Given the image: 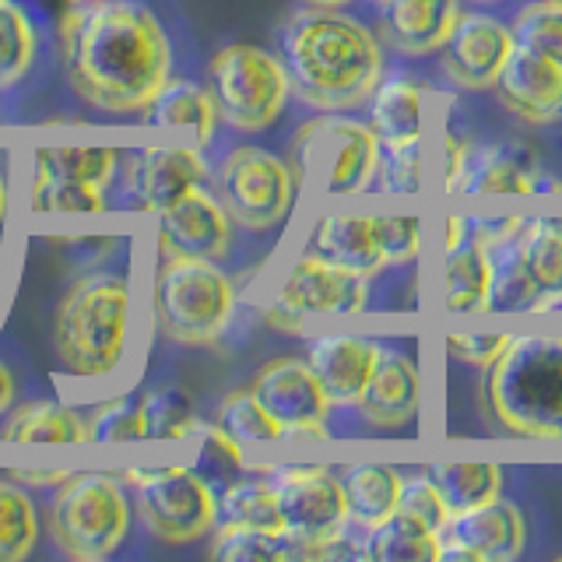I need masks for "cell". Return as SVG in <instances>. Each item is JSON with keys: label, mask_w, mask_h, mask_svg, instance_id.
<instances>
[{"label": "cell", "mask_w": 562, "mask_h": 562, "mask_svg": "<svg viewBox=\"0 0 562 562\" xmlns=\"http://www.w3.org/2000/svg\"><path fill=\"white\" fill-rule=\"evenodd\" d=\"M40 544V506L11 474H0V562H22Z\"/></svg>", "instance_id": "d6a6232c"}, {"label": "cell", "mask_w": 562, "mask_h": 562, "mask_svg": "<svg viewBox=\"0 0 562 562\" xmlns=\"http://www.w3.org/2000/svg\"><path fill=\"white\" fill-rule=\"evenodd\" d=\"M471 148H474V140L468 134L447 131L443 140H439V190H443V198H453L457 183H461V172L468 166Z\"/></svg>", "instance_id": "c3c4849f"}, {"label": "cell", "mask_w": 562, "mask_h": 562, "mask_svg": "<svg viewBox=\"0 0 562 562\" xmlns=\"http://www.w3.org/2000/svg\"><path fill=\"white\" fill-rule=\"evenodd\" d=\"M120 479L134 488L140 520L162 544H193L215 531L218 492L198 468H127Z\"/></svg>", "instance_id": "30bf717a"}, {"label": "cell", "mask_w": 562, "mask_h": 562, "mask_svg": "<svg viewBox=\"0 0 562 562\" xmlns=\"http://www.w3.org/2000/svg\"><path fill=\"white\" fill-rule=\"evenodd\" d=\"M492 92L506 113L531 123V127H549V123L562 120V64L514 46Z\"/></svg>", "instance_id": "44dd1931"}, {"label": "cell", "mask_w": 562, "mask_h": 562, "mask_svg": "<svg viewBox=\"0 0 562 562\" xmlns=\"http://www.w3.org/2000/svg\"><path fill=\"white\" fill-rule=\"evenodd\" d=\"M356 412L369 429L394 432L412 426L422 412V369L408 351L386 345L380 348L376 369L366 383Z\"/></svg>", "instance_id": "7402d4cb"}, {"label": "cell", "mask_w": 562, "mask_h": 562, "mask_svg": "<svg viewBox=\"0 0 562 562\" xmlns=\"http://www.w3.org/2000/svg\"><path fill=\"white\" fill-rule=\"evenodd\" d=\"M310 250L366 278H376L386 268L376 239V222L373 215H359V211H330V215L316 218L310 233Z\"/></svg>", "instance_id": "d4e9b609"}, {"label": "cell", "mask_w": 562, "mask_h": 562, "mask_svg": "<svg viewBox=\"0 0 562 562\" xmlns=\"http://www.w3.org/2000/svg\"><path fill=\"white\" fill-rule=\"evenodd\" d=\"M559 4H562V0H559Z\"/></svg>", "instance_id": "6f0895ef"}, {"label": "cell", "mask_w": 562, "mask_h": 562, "mask_svg": "<svg viewBox=\"0 0 562 562\" xmlns=\"http://www.w3.org/2000/svg\"><path fill=\"white\" fill-rule=\"evenodd\" d=\"M4 215H8V176L0 172V225H4Z\"/></svg>", "instance_id": "f5cc1de1"}, {"label": "cell", "mask_w": 562, "mask_h": 562, "mask_svg": "<svg viewBox=\"0 0 562 562\" xmlns=\"http://www.w3.org/2000/svg\"><path fill=\"white\" fill-rule=\"evenodd\" d=\"M134 520V499L113 471H70L53 488L46 509L53 544L78 562H102L123 549Z\"/></svg>", "instance_id": "8992f818"}, {"label": "cell", "mask_w": 562, "mask_h": 562, "mask_svg": "<svg viewBox=\"0 0 562 562\" xmlns=\"http://www.w3.org/2000/svg\"><path fill=\"white\" fill-rule=\"evenodd\" d=\"M461 0H380V35L401 57H429L450 40Z\"/></svg>", "instance_id": "cb8c5ba5"}, {"label": "cell", "mask_w": 562, "mask_h": 562, "mask_svg": "<svg viewBox=\"0 0 562 562\" xmlns=\"http://www.w3.org/2000/svg\"><path fill=\"white\" fill-rule=\"evenodd\" d=\"M380 166V137L366 120L321 113L292 137V169L299 190L316 198H359L373 190Z\"/></svg>", "instance_id": "52a82bcc"}, {"label": "cell", "mask_w": 562, "mask_h": 562, "mask_svg": "<svg viewBox=\"0 0 562 562\" xmlns=\"http://www.w3.org/2000/svg\"><path fill=\"white\" fill-rule=\"evenodd\" d=\"M140 415H145V439H193L201 429L198 404L183 386H155L140 394Z\"/></svg>", "instance_id": "d590c367"}, {"label": "cell", "mask_w": 562, "mask_h": 562, "mask_svg": "<svg viewBox=\"0 0 562 562\" xmlns=\"http://www.w3.org/2000/svg\"><path fill=\"white\" fill-rule=\"evenodd\" d=\"M524 211L499 218L474 215V233H479L488 260V299L485 316H503V321H527L541 313V299L535 289L531 268L524 257Z\"/></svg>", "instance_id": "4fadbf2b"}, {"label": "cell", "mask_w": 562, "mask_h": 562, "mask_svg": "<svg viewBox=\"0 0 562 562\" xmlns=\"http://www.w3.org/2000/svg\"><path fill=\"white\" fill-rule=\"evenodd\" d=\"M75 4H88V0H75Z\"/></svg>", "instance_id": "9f6ffc18"}, {"label": "cell", "mask_w": 562, "mask_h": 562, "mask_svg": "<svg viewBox=\"0 0 562 562\" xmlns=\"http://www.w3.org/2000/svg\"><path fill=\"white\" fill-rule=\"evenodd\" d=\"M373 187L386 198H418L426 190V140L412 145H380Z\"/></svg>", "instance_id": "60d3db41"}, {"label": "cell", "mask_w": 562, "mask_h": 562, "mask_svg": "<svg viewBox=\"0 0 562 562\" xmlns=\"http://www.w3.org/2000/svg\"><path fill=\"white\" fill-rule=\"evenodd\" d=\"M211 190L246 233H271L285 225L299 198V180L289 158L257 145H236L211 169Z\"/></svg>", "instance_id": "9c48e42d"}, {"label": "cell", "mask_w": 562, "mask_h": 562, "mask_svg": "<svg viewBox=\"0 0 562 562\" xmlns=\"http://www.w3.org/2000/svg\"><path fill=\"white\" fill-rule=\"evenodd\" d=\"M541 222L549 225L555 236H562V211H541Z\"/></svg>", "instance_id": "816d5d0a"}, {"label": "cell", "mask_w": 562, "mask_h": 562, "mask_svg": "<svg viewBox=\"0 0 562 562\" xmlns=\"http://www.w3.org/2000/svg\"><path fill=\"white\" fill-rule=\"evenodd\" d=\"M233 218L207 183L183 190L172 204L155 211V254L225 260L233 250Z\"/></svg>", "instance_id": "e0dca14e"}, {"label": "cell", "mask_w": 562, "mask_h": 562, "mask_svg": "<svg viewBox=\"0 0 562 562\" xmlns=\"http://www.w3.org/2000/svg\"><path fill=\"white\" fill-rule=\"evenodd\" d=\"M436 289H439V310L447 316H485L488 260L479 233H474V215H471V233L457 246L439 250Z\"/></svg>", "instance_id": "484cf974"}, {"label": "cell", "mask_w": 562, "mask_h": 562, "mask_svg": "<svg viewBox=\"0 0 562 562\" xmlns=\"http://www.w3.org/2000/svg\"><path fill=\"white\" fill-rule=\"evenodd\" d=\"M380 341L359 330H324L310 341L306 362L321 380L330 408H356L380 359Z\"/></svg>", "instance_id": "ffe728a7"}, {"label": "cell", "mask_w": 562, "mask_h": 562, "mask_svg": "<svg viewBox=\"0 0 562 562\" xmlns=\"http://www.w3.org/2000/svg\"><path fill=\"white\" fill-rule=\"evenodd\" d=\"M338 482L348 503V520L359 527H376L397 509L404 471L394 464L362 461V464H345L338 471Z\"/></svg>", "instance_id": "f1b7e54d"}, {"label": "cell", "mask_w": 562, "mask_h": 562, "mask_svg": "<svg viewBox=\"0 0 562 562\" xmlns=\"http://www.w3.org/2000/svg\"><path fill=\"white\" fill-rule=\"evenodd\" d=\"M218 524H250L263 531H281L278 496L271 479L243 474L218 492Z\"/></svg>", "instance_id": "836d02e7"}, {"label": "cell", "mask_w": 562, "mask_h": 562, "mask_svg": "<svg viewBox=\"0 0 562 562\" xmlns=\"http://www.w3.org/2000/svg\"><path fill=\"white\" fill-rule=\"evenodd\" d=\"M236 281L222 271V260L162 257L148 281L155 334L172 345H218L236 316Z\"/></svg>", "instance_id": "5b68a950"}, {"label": "cell", "mask_w": 562, "mask_h": 562, "mask_svg": "<svg viewBox=\"0 0 562 562\" xmlns=\"http://www.w3.org/2000/svg\"><path fill=\"white\" fill-rule=\"evenodd\" d=\"M432 88L415 75H383L366 99V123L380 145H412L429 134Z\"/></svg>", "instance_id": "603a6c76"}, {"label": "cell", "mask_w": 562, "mask_h": 562, "mask_svg": "<svg viewBox=\"0 0 562 562\" xmlns=\"http://www.w3.org/2000/svg\"><path fill=\"white\" fill-rule=\"evenodd\" d=\"M250 391L257 394L263 408L271 412L278 426L285 429V436H295V439L330 436L327 429L330 401L306 359H299V356L268 359L257 369Z\"/></svg>", "instance_id": "5bb4252c"}, {"label": "cell", "mask_w": 562, "mask_h": 562, "mask_svg": "<svg viewBox=\"0 0 562 562\" xmlns=\"http://www.w3.org/2000/svg\"><path fill=\"white\" fill-rule=\"evenodd\" d=\"M274 485L281 531L289 535V562L306 559V549L330 541L348 527V503L338 471L324 464L263 468Z\"/></svg>", "instance_id": "7c38bea8"}, {"label": "cell", "mask_w": 562, "mask_h": 562, "mask_svg": "<svg viewBox=\"0 0 562 562\" xmlns=\"http://www.w3.org/2000/svg\"><path fill=\"white\" fill-rule=\"evenodd\" d=\"M57 35L70 92L99 113L140 116L172 78L166 25L140 0L70 4Z\"/></svg>", "instance_id": "6da1fadb"}, {"label": "cell", "mask_w": 562, "mask_h": 562, "mask_svg": "<svg viewBox=\"0 0 562 562\" xmlns=\"http://www.w3.org/2000/svg\"><path fill=\"white\" fill-rule=\"evenodd\" d=\"M376 239L386 268H401V263H415L426 246V222L418 215H373Z\"/></svg>", "instance_id": "f6af8a7d"}, {"label": "cell", "mask_w": 562, "mask_h": 562, "mask_svg": "<svg viewBox=\"0 0 562 562\" xmlns=\"http://www.w3.org/2000/svg\"><path fill=\"white\" fill-rule=\"evenodd\" d=\"M439 496L447 499L450 514H464L482 503L503 496L506 468L496 461H436L426 468Z\"/></svg>", "instance_id": "f546056e"}, {"label": "cell", "mask_w": 562, "mask_h": 562, "mask_svg": "<svg viewBox=\"0 0 562 562\" xmlns=\"http://www.w3.org/2000/svg\"><path fill=\"white\" fill-rule=\"evenodd\" d=\"M215 426H222L233 439H239L243 447L250 443H274V439H285V429L271 418V412L257 401L250 386H236L218 401L215 412Z\"/></svg>", "instance_id": "f35d334b"}, {"label": "cell", "mask_w": 562, "mask_h": 562, "mask_svg": "<svg viewBox=\"0 0 562 562\" xmlns=\"http://www.w3.org/2000/svg\"><path fill=\"white\" fill-rule=\"evenodd\" d=\"M88 447H123L145 439V415H140V397L116 394L110 401L95 404L85 415Z\"/></svg>", "instance_id": "ab89813d"}, {"label": "cell", "mask_w": 562, "mask_h": 562, "mask_svg": "<svg viewBox=\"0 0 562 562\" xmlns=\"http://www.w3.org/2000/svg\"><path fill=\"white\" fill-rule=\"evenodd\" d=\"M140 120L151 123L158 131H190L193 145L204 148L211 145V137L218 131V113H215V99L204 85L187 81V78H169L166 88L151 99V105Z\"/></svg>", "instance_id": "4316f807"}, {"label": "cell", "mask_w": 562, "mask_h": 562, "mask_svg": "<svg viewBox=\"0 0 562 562\" xmlns=\"http://www.w3.org/2000/svg\"><path fill=\"white\" fill-rule=\"evenodd\" d=\"M18 401V380L8 362H0V418H4Z\"/></svg>", "instance_id": "f907efd6"}, {"label": "cell", "mask_w": 562, "mask_h": 562, "mask_svg": "<svg viewBox=\"0 0 562 562\" xmlns=\"http://www.w3.org/2000/svg\"><path fill=\"white\" fill-rule=\"evenodd\" d=\"M562 183L549 180L538 155L520 140L479 145L468 155L453 198L461 201H517V198H559Z\"/></svg>", "instance_id": "9a60e30c"}, {"label": "cell", "mask_w": 562, "mask_h": 562, "mask_svg": "<svg viewBox=\"0 0 562 562\" xmlns=\"http://www.w3.org/2000/svg\"><path fill=\"white\" fill-rule=\"evenodd\" d=\"M514 53L509 25L485 11H461L450 40L439 49V64L450 85L464 92H492L506 57Z\"/></svg>", "instance_id": "d6986e66"}, {"label": "cell", "mask_w": 562, "mask_h": 562, "mask_svg": "<svg viewBox=\"0 0 562 562\" xmlns=\"http://www.w3.org/2000/svg\"><path fill=\"white\" fill-rule=\"evenodd\" d=\"M35 25L18 0H0V88H14L35 64Z\"/></svg>", "instance_id": "74e56055"}, {"label": "cell", "mask_w": 562, "mask_h": 562, "mask_svg": "<svg viewBox=\"0 0 562 562\" xmlns=\"http://www.w3.org/2000/svg\"><path fill=\"white\" fill-rule=\"evenodd\" d=\"M198 439H201V457H207V461L215 464L218 474L222 471H243L246 468L243 443L228 436L222 426H215V422H201Z\"/></svg>", "instance_id": "7dc6e473"}, {"label": "cell", "mask_w": 562, "mask_h": 562, "mask_svg": "<svg viewBox=\"0 0 562 562\" xmlns=\"http://www.w3.org/2000/svg\"><path fill=\"white\" fill-rule=\"evenodd\" d=\"M207 555L222 562H289V535L250 524H215Z\"/></svg>", "instance_id": "8d00e7d4"}, {"label": "cell", "mask_w": 562, "mask_h": 562, "mask_svg": "<svg viewBox=\"0 0 562 562\" xmlns=\"http://www.w3.org/2000/svg\"><path fill=\"white\" fill-rule=\"evenodd\" d=\"M524 257L531 268L535 289L541 299V313L562 306V236H555L541 215H527L524 222Z\"/></svg>", "instance_id": "e575fe53"}, {"label": "cell", "mask_w": 562, "mask_h": 562, "mask_svg": "<svg viewBox=\"0 0 562 562\" xmlns=\"http://www.w3.org/2000/svg\"><path fill=\"white\" fill-rule=\"evenodd\" d=\"M123 176V193L137 211H162L172 204L183 190L207 183L211 166L198 145H151L137 148L131 155H120V172Z\"/></svg>", "instance_id": "ac0fdd59"}, {"label": "cell", "mask_w": 562, "mask_h": 562, "mask_svg": "<svg viewBox=\"0 0 562 562\" xmlns=\"http://www.w3.org/2000/svg\"><path fill=\"white\" fill-rule=\"evenodd\" d=\"M369 306V278L338 268L313 250L289 260L278 278L271 303L263 306V321L278 330L299 334L306 321H348L362 316Z\"/></svg>", "instance_id": "8fae6325"}, {"label": "cell", "mask_w": 562, "mask_h": 562, "mask_svg": "<svg viewBox=\"0 0 562 562\" xmlns=\"http://www.w3.org/2000/svg\"><path fill=\"white\" fill-rule=\"evenodd\" d=\"M436 562H514L527 549V517L514 499L496 496L439 527Z\"/></svg>", "instance_id": "2e32d148"}, {"label": "cell", "mask_w": 562, "mask_h": 562, "mask_svg": "<svg viewBox=\"0 0 562 562\" xmlns=\"http://www.w3.org/2000/svg\"><path fill=\"white\" fill-rule=\"evenodd\" d=\"M517 327H450L443 334V348L453 362L471 369H485L499 359V351L509 345Z\"/></svg>", "instance_id": "ee69618b"}, {"label": "cell", "mask_w": 562, "mask_h": 562, "mask_svg": "<svg viewBox=\"0 0 562 562\" xmlns=\"http://www.w3.org/2000/svg\"><path fill=\"white\" fill-rule=\"evenodd\" d=\"M509 35H514V46L562 64V4L559 0H535V4L520 8L509 22Z\"/></svg>", "instance_id": "b9f144b4"}, {"label": "cell", "mask_w": 562, "mask_h": 562, "mask_svg": "<svg viewBox=\"0 0 562 562\" xmlns=\"http://www.w3.org/2000/svg\"><path fill=\"white\" fill-rule=\"evenodd\" d=\"M0 439L22 447H88L85 415L57 401H29L8 412Z\"/></svg>", "instance_id": "83f0119b"}, {"label": "cell", "mask_w": 562, "mask_h": 562, "mask_svg": "<svg viewBox=\"0 0 562 562\" xmlns=\"http://www.w3.org/2000/svg\"><path fill=\"white\" fill-rule=\"evenodd\" d=\"M278 43L292 92L321 113L359 110L383 78L380 35L345 8L303 4L285 18Z\"/></svg>", "instance_id": "7a4b0ae2"}, {"label": "cell", "mask_w": 562, "mask_h": 562, "mask_svg": "<svg viewBox=\"0 0 562 562\" xmlns=\"http://www.w3.org/2000/svg\"><path fill=\"white\" fill-rule=\"evenodd\" d=\"M482 418L499 436L562 447V313L527 316L482 369Z\"/></svg>", "instance_id": "3957f363"}, {"label": "cell", "mask_w": 562, "mask_h": 562, "mask_svg": "<svg viewBox=\"0 0 562 562\" xmlns=\"http://www.w3.org/2000/svg\"><path fill=\"white\" fill-rule=\"evenodd\" d=\"M95 183L60 180V176H35L32 180V211H60V215H99L110 211V201Z\"/></svg>", "instance_id": "7bdbcfd3"}, {"label": "cell", "mask_w": 562, "mask_h": 562, "mask_svg": "<svg viewBox=\"0 0 562 562\" xmlns=\"http://www.w3.org/2000/svg\"><path fill=\"white\" fill-rule=\"evenodd\" d=\"M134 330V285L123 274L78 278L53 310V356L75 380H110L127 359Z\"/></svg>", "instance_id": "277c9868"}, {"label": "cell", "mask_w": 562, "mask_h": 562, "mask_svg": "<svg viewBox=\"0 0 562 562\" xmlns=\"http://www.w3.org/2000/svg\"><path fill=\"white\" fill-rule=\"evenodd\" d=\"M401 514H408L415 520H422L429 531L439 535V527L450 520V506L447 499L439 496L436 482L429 479V471H415V474H404L401 482V499H397Z\"/></svg>", "instance_id": "bcb514c9"}, {"label": "cell", "mask_w": 562, "mask_h": 562, "mask_svg": "<svg viewBox=\"0 0 562 562\" xmlns=\"http://www.w3.org/2000/svg\"><path fill=\"white\" fill-rule=\"evenodd\" d=\"M303 4H310V8H348L351 0H303Z\"/></svg>", "instance_id": "db71d44e"}, {"label": "cell", "mask_w": 562, "mask_h": 562, "mask_svg": "<svg viewBox=\"0 0 562 562\" xmlns=\"http://www.w3.org/2000/svg\"><path fill=\"white\" fill-rule=\"evenodd\" d=\"M8 474H11L18 485H25V488H57L70 471L67 468H49V471H40V468H11Z\"/></svg>", "instance_id": "681fc988"}, {"label": "cell", "mask_w": 562, "mask_h": 562, "mask_svg": "<svg viewBox=\"0 0 562 562\" xmlns=\"http://www.w3.org/2000/svg\"><path fill=\"white\" fill-rule=\"evenodd\" d=\"M366 559L369 562H436L439 538L426 524L394 509L376 527H366Z\"/></svg>", "instance_id": "4dcf8cb0"}, {"label": "cell", "mask_w": 562, "mask_h": 562, "mask_svg": "<svg viewBox=\"0 0 562 562\" xmlns=\"http://www.w3.org/2000/svg\"><path fill=\"white\" fill-rule=\"evenodd\" d=\"M479 4H499V0H479Z\"/></svg>", "instance_id": "11a10c76"}, {"label": "cell", "mask_w": 562, "mask_h": 562, "mask_svg": "<svg viewBox=\"0 0 562 562\" xmlns=\"http://www.w3.org/2000/svg\"><path fill=\"white\" fill-rule=\"evenodd\" d=\"M211 99L218 123L239 134H260L285 113L292 81L278 53L254 43H228L211 57Z\"/></svg>", "instance_id": "ba28073f"}, {"label": "cell", "mask_w": 562, "mask_h": 562, "mask_svg": "<svg viewBox=\"0 0 562 562\" xmlns=\"http://www.w3.org/2000/svg\"><path fill=\"white\" fill-rule=\"evenodd\" d=\"M120 172V151L110 145H49L35 148V176H60L110 190Z\"/></svg>", "instance_id": "1f68e13d"}]
</instances>
